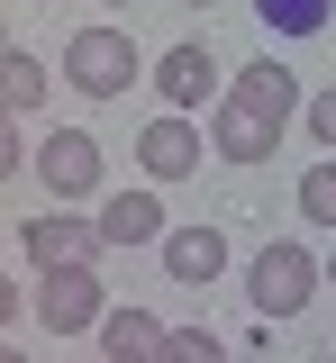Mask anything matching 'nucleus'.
<instances>
[{
    "mask_svg": "<svg viewBox=\"0 0 336 363\" xmlns=\"http://www.w3.org/2000/svg\"><path fill=\"white\" fill-rule=\"evenodd\" d=\"M300 100H309V91H300V73H291L282 55L245 64L237 82L218 91V109H209V155H228V164H264V155L291 136Z\"/></svg>",
    "mask_w": 336,
    "mask_h": 363,
    "instance_id": "obj_1",
    "label": "nucleus"
},
{
    "mask_svg": "<svg viewBox=\"0 0 336 363\" xmlns=\"http://www.w3.org/2000/svg\"><path fill=\"white\" fill-rule=\"evenodd\" d=\"M318 291H327V264H318L300 236H273V245L245 264V300H254V318H300Z\"/></svg>",
    "mask_w": 336,
    "mask_h": 363,
    "instance_id": "obj_2",
    "label": "nucleus"
},
{
    "mask_svg": "<svg viewBox=\"0 0 336 363\" xmlns=\"http://www.w3.org/2000/svg\"><path fill=\"white\" fill-rule=\"evenodd\" d=\"M55 73L82 91V100H118V91L137 82L145 64H137V37H118V28H73V37H64V64H55Z\"/></svg>",
    "mask_w": 336,
    "mask_h": 363,
    "instance_id": "obj_3",
    "label": "nucleus"
},
{
    "mask_svg": "<svg viewBox=\"0 0 336 363\" xmlns=\"http://www.w3.org/2000/svg\"><path fill=\"white\" fill-rule=\"evenodd\" d=\"M100 318H109L100 264H55V272H37V327H46V336H91Z\"/></svg>",
    "mask_w": 336,
    "mask_h": 363,
    "instance_id": "obj_4",
    "label": "nucleus"
},
{
    "mask_svg": "<svg viewBox=\"0 0 336 363\" xmlns=\"http://www.w3.org/2000/svg\"><path fill=\"white\" fill-rule=\"evenodd\" d=\"M200 155H209V128H191L182 109H164V118H145V128H137V164H145V182H191Z\"/></svg>",
    "mask_w": 336,
    "mask_h": 363,
    "instance_id": "obj_5",
    "label": "nucleus"
},
{
    "mask_svg": "<svg viewBox=\"0 0 336 363\" xmlns=\"http://www.w3.org/2000/svg\"><path fill=\"white\" fill-rule=\"evenodd\" d=\"M37 173H46V191L55 200H91L100 191V136L91 128H46V145H37Z\"/></svg>",
    "mask_w": 336,
    "mask_h": 363,
    "instance_id": "obj_6",
    "label": "nucleus"
},
{
    "mask_svg": "<svg viewBox=\"0 0 336 363\" xmlns=\"http://www.w3.org/2000/svg\"><path fill=\"white\" fill-rule=\"evenodd\" d=\"M155 91H164V109H182V118H191V109H218V55H209V45L200 37H182V45H164V64H155Z\"/></svg>",
    "mask_w": 336,
    "mask_h": 363,
    "instance_id": "obj_7",
    "label": "nucleus"
},
{
    "mask_svg": "<svg viewBox=\"0 0 336 363\" xmlns=\"http://www.w3.org/2000/svg\"><path fill=\"white\" fill-rule=\"evenodd\" d=\"M18 245L37 255V272H55V264H100V255H109L100 227L82 218V209H37V218L18 227Z\"/></svg>",
    "mask_w": 336,
    "mask_h": 363,
    "instance_id": "obj_8",
    "label": "nucleus"
},
{
    "mask_svg": "<svg viewBox=\"0 0 336 363\" xmlns=\"http://www.w3.org/2000/svg\"><path fill=\"white\" fill-rule=\"evenodd\" d=\"M91 227H100V245H164V200H155V191H109V200H100L91 209Z\"/></svg>",
    "mask_w": 336,
    "mask_h": 363,
    "instance_id": "obj_9",
    "label": "nucleus"
},
{
    "mask_svg": "<svg viewBox=\"0 0 336 363\" xmlns=\"http://www.w3.org/2000/svg\"><path fill=\"white\" fill-rule=\"evenodd\" d=\"M164 272H173L182 291L218 281V272H228V236H218V227H164Z\"/></svg>",
    "mask_w": 336,
    "mask_h": 363,
    "instance_id": "obj_10",
    "label": "nucleus"
},
{
    "mask_svg": "<svg viewBox=\"0 0 336 363\" xmlns=\"http://www.w3.org/2000/svg\"><path fill=\"white\" fill-rule=\"evenodd\" d=\"M91 336H100V363H164V336H173V327L145 318V309H109Z\"/></svg>",
    "mask_w": 336,
    "mask_h": 363,
    "instance_id": "obj_11",
    "label": "nucleus"
},
{
    "mask_svg": "<svg viewBox=\"0 0 336 363\" xmlns=\"http://www.w3.org/2000/svg\"><path fill=\"white\" fill-rule=\"evenodd\" d=\"M18 109H46V64L0 45V118H18Z\"/></svg>",
    "mask_w": 336,
    "mask_h": 363,
    "instance_id": "obj_12",
    "label": "nucleus"
},
{
    "mask_svg": "<svg viewBox=\"0 0 336 363\" xmlns=\"http://www.w3.org/2000/svg\"><path fill=\"white\" fill-rule=\"evenodd\" d=\"M327 9H336V0H254V18H264L273 37H318Z\"/></svg>",
    "mask_w": 336,
    "mask_h": 363,
    "instance_id": "obj_13",
    "label": "nucleus"
},
{
    "mask_svg": "<svg viewBox=\"0 0 336 363\" xmlns=\"http://www.w3.org/2000/svg\"><path fill=\"white\" fill-rule=\"evenodd\" d=\"M300 218H309V227H336V155L300 182Z\"/></svg>",
    "mask_w": 336,
    "mask_h": 363,
    "instance_id": "obj_14",
    "label": "nucleus"
},
{
    "mask_svg": "<svg viewBox=\"0 0 336 363\" xmlns=\"http://www.w3.org/2000/svg\"><path fill=\"white\" fill-rule=\"evenodd\" d=\"M164 363H228V345H218L209 327H173V336H164Z\"/></svg>",
    "mask_w": 336,
    "mask_h": 363,
    "instance_id": "obj_15",
    "label": "nucleus"
},
{
    "mask_svg": "<svg viewBox=\"0 0 336 363\" xmlns=\"http://www.w3.org/2000/svg\"><path fill=\"white\" fill-rule=\"evenodd\" d=\"M300 128H309V136H318V145L336 155V82L318 91V100H300Z\"/></svg>",
    "mask_w": 336,
    "mask_h": 363,
    "instance_id": "obj_16",
    "label": "nucleus"
},
{
    "mask_svg": "<svg viewBox=\"0 0 336 363\" xmlns=\"http://www.w3.org/2000/svg\"><path fill=\"white\" fill-rule=\"evenodd\" d=\"M28 164V136H18V118H0V182Z\"/></svg>",
    "mask_w": 336,
    "mask_h": 363,
    "instance_id": "obj_17",
    "label": "nucleus"
},
{
    "mask_svg": "<svg viewBox=\"0 0 336 363\" xmlns=\"http://www.w3.org/2000/svg\"><path fill=\"white\" fill-rule=\"evenodd\" d=\"M28 309V300H18V281H9V272H0V327H9V318Z\"/></svg>",
    "mask_w": 336,
    "mask_h": 363,
    "instance_id": "obj_18",
    "label": "nucleus"
},
{
    "mask_svg": "<svg viewBox=\"0 0 336 363\" xmlns=\"http://www.w3.org/2000/svg\"><path fill=\"white\" fill-rule=\"evenodd\" d=\"M0 363H28V354H18V345H0Z\"/></svg>",
    "mask_w": 336,
    "mask_h": 363,
    "instance_id": "obj_19",
    "label": "nucleus"
},
{
    "mask_svg": "<svg viewBox=\"0 0 336 363\" xmlns=\"http://www.w3.org/2000/svg\"><path fill=\"white\" fill-rule=\"evenodd\" d=\"M327 281H336V255H327Z\"/></svg>",
    "mask_w": 336,
    "mask_h": 363,
    "instance_id": "obj_20",
    "label": "nucleus"
},
{
    "mask_svg": "<svg viewBox=\"0 0 336 363\" xmlns=\"http://www.w3.org/2000/svg\"><path fill=\"white\" fill-rule=\"evenodd\" d=\"M109 9H128V0H109Z\"/></svg>",
    "mask_w": 336,
    "mask_h": 363,
    "instance_id": "obj_21",
    "label": "nucleus"
},
{
    "mask_svg": "<svg viewBox=\"0 0 336 363\" xmlns=\"http://www.w3.org/2000/svg\"><path fill=\"white\" fill-rule=\"evenodd\" d=\"M191 9H209V0H191Z\"/></svg>",
    "mask_w": 336,
    "mask_h": 363,
    "instance_id": "obj_22",
    "label": "nucleus"
}]
</instances>
